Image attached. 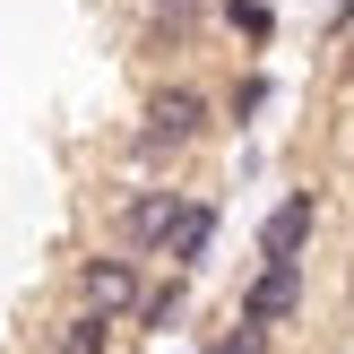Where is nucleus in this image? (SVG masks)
I'll use <instances>...</instances> for the list:
<instances>
[{"mask_svg": "<svg viewBox=\"0 0 354 354\" xmlns=\"http://www.w3.org/2000/svg\"><path fill=\"white\" fill-rule=\"evenodd\" d=\"M199 130H207V95H199V86H173V95H156V104H147L138 156H173V147H190Z\"/></svg>", "mask_w": 354, "mask_h": 354, "instance_id": "f03ea898", "label": "nucleus"}, {"mask_svg": "<svg viewBox=\"0 0 354 354\" xmlns=\"http://www.w3.org/2000/svg\"><path fill=\"white\" fill-rule=\"evenodd\" d=\"M78 286H86V311H130L138 294H147L138 286V259H86Z\"/></svg>", "mask_w": 354, "mask_h": 354, "instance_id": "423d86ee", "label": "nucleus"}, {"mask_svg": "<svg viewBox=\"0 0 354 354\" xmlns=\"http://www.w3.org/2000/svg\"><path fill=\"white\" fill-rule=\"evenodd\" d=\"M182 303H190V286H182V268H173V286H156V294H138V320H147V328H173V320H182Z\"/></svg>", "mask_w": 354, "mask_h": 354, "instance_id": "6e6552de", "label": "nucleus"}, {"mask_svg": "<svg viewBox=\"0 0 354 354\" xmlns=\"http://www.w3.org/2000/svg\"><path fill=\"white\" fill-rule=\"evenodd\" d=\"M259 104H268V78H242V86H234V104H225V113H234V121H251Z\"/></svg>", "mask_w": 354, "mask_h": 354, "instance_id": "9b49d317", "label": "nucleus"}, {"mask_svg": "<svg viewBox=\"0 0 354 354\" xmlns=\"http://www.w3.org/2000/svg\"><path fill=\"white\" fill-rule=\"evenodd\" d=\"M52 354H113V311H69L52 328Z\"/></svg>", "mask_w": 354, "mask_h": 354, "instance_id": "0eeeda50", "label": "nucleus"}, {"mask_svg": "<svg viewBox=\"0 0 354 354\" xmlns=\"http://www.w3.org/2000/svg\"><path fill=\"white\" fill-rule=\"evenodd\" d=\"M207 354H268V328H242V320H234V328H225V337L207 346Z\"/></svg>", "mask_w": 354, "mask_h": 354, "instance_id": "9d476101", "label": "nucleus"}, {"mask_svg": "<svg viewBox=\"0 0 354 354\" xmlns=\"http://www.w3.org/2000/svg\"><path fill=\"white\" fill-rule=\"evenodd\" d=\"M207 242H216V199H182V216H173V234H165V259L190 277L207 259Z\"/></svg>", "mask_w": 354, "mask_h": 354, "instance_id": "39448f33", "label": "nucleus"}, {"mask_svg": "<svg viewBox=\"0 0 354 354\" xmlns=\"http://www.w3.org/2000/svg\"><path fill=\"white\" fill-rule=\"evenodd\" d=\"M173 216H182V190H130V207H121V242H130V251H165Z\"/></svg>", "mask_w": 354, "mask_h": 354, "instance_id": "20e7f679", "label": "nucleus"}, {"mask_svg": "<svg viewBox=\"0 0 354 354\" xmlns=\"http://www.w3.org/2000/svg\"><path fill=\"white\" fill-rule=\"evenodd\" d=\"M311 303V268L303 259H259V277L242 286V328H286Z\"/></svg>", "mask_w": 354, "mask_h": 354, "instance_id": "f257e3e1", "label": "nucleus"}, {"mask_svg": "<svg viewBox=\"0 0 354 354\" xmlns=\"http://www.w3.org/2000/svg\"><path fill=\"white\" fill-rule=\"evenodd\" d=\"M225 26H234L242 44H268V35H277V9H268V0H225Z\"/></svg>", "mask_w": 354, "mask_h": 354, "instance_id": "1a4fd4ad", "label": "nucleus"}, {"mask_svg": "<svg viewBox=\"0 0 354 354\" xmlns=\"http://www.w3.org/2000/svg\"><path fill=\"white\" fill-rule=\"evenodd\" d=\"M190 9H207V0H156V17H190Z\"/></svg>", "mask_w": 354, "mask_h": 354, "instance_id": "f8f14e48", "label": "nucleus"}, {"mask_svg": "<svg viewBox=\"0 0 354 354\" xmlns=\"http://www.w3.org/2000/svg\"><path fill=\"white\" fill-rule=\"evenodd\" d=\"M320 234V190H286V199L259 216V259H303Z\"/></svg>", "mask_w": 354, "mask_h": 354, "instance_id": "7ed1b4c3", "label": "nucleus"}]
</instances>
